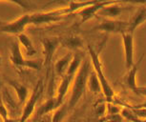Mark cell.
Here are the masks:
<instances>
[{
  "mask_svg": "<svg viewBox=\"0 0 146 122\" xmlns=\"http://www.w3.org/2000/svg\"><path fill=\"white\" fill-rule=\"evenodd\" d=\"M91 71L92 70H91L90 61L88 59H84L80 68L76 74L73 84H72L71 96L68 101V107L70 111L75 109V107L78 105L79 100L83 96L87 87L88 77H89Z\"/></svg>",
  "mask_w": 146,
  "mask_h": 122,
  "instance_id": "6da1fadb",
  "label": "cell"
},
{
  "mask_svg": "<svg viewBox=\"0 0 146 122\" xmlns=\"http://www.w3.org/2000/svg\"><path fill=\"white\" fill-rule=\"evenodd\" d=\"M87 48H88V52H89V54H90L91 63H92V66H93V70L95 71V73L96 74L98 78V80H100V82L101 84L102 93L107 99L114 98V96H115L114 89H113L111 84H110V82L108 81V79H107L106 76L103 73L102 64H101L100 57V52H96L91 44H88Z\"/></svg>",
  "mask_w": 146,
  "mask_h": 122,
  "instance_id": "7a4b0ae2",
  "label": "cell"
},
{
  "mask_svg": "<svg viewBox=\"0 0 146 122\" xmlns=\"http://www.w3.org/2000/svg\"><path fill=\"white\" fill-rule=\"evenodd\" d=\"M66 15H67L66 7H61L59 9L49 11V12L33 13H31V24L38 26L42 24L54 23V22L62 20Z\"/></svg>",
  "mask_w": 146,
  "mask_h": 122,
  "instance_id": "3957f363",
  "label": "cell"
},
{
  "mask_svg": "<svg viewBox=\"0 0 146 122\" xmlns=\"http://www.w3.org/2000/svg\"><path fill=\"white\" fill-rule=\"evenodd\" d=\"M128 21L118 20V19L104 18L98 25L93 28V30H100L106 34H119L127 32Z\"/></svg>",
  "mask_w": 146,
  "mask_h": 122,
  "instance_id": "277c9868",
  "label": "cell"
},
{
  "mask_svg": "<svg viewBox=\"0 0 146 122\" xmlns=\"http://www.w3.org/2000/svg\"><path fill=\"white\" fill-rule=\"evenodd\" d=\"M28 25H31V13H26L15 20L1 26L0 27V32L19 35L23 34L24 30L26 29Z\"/></svg>",
  "mask_w": 146,
  "mask_h": 122,
  "instance_id": "5b68a950",
  "label": "cell"
},
{
  "mask_svg": "<svg viewBox=\"0 0 146 122\" xmlns=\"http://www.w3.org/2000/svg\"><path fill=\"white\" fill-rule=\"evenodd\" d=\"M43 47V55H44V66L48 68L51 65L52 59L57 48L61 45V37H45L40 40Z\"/></svg>",
  "mask_w": 146,
  "mask_h": 122,
  "instance_id": "8992f818",
  "label": "cell"
},
{
  "mask_svg": "<svg viewBox=\"0 0 146 122\" xmlns=\"http://www.w3.org/2000/svg\"><path fill=\"white\" fill-rule=\"evenodd\" d=\"M42 80H39L37 82L36 87L35 88V90L33 91V93L30 96V98L27 100L25 103V106L22 111L21 117L19 118V122H26L28 119L31 117V115L34 113L35 110V105L38 100V98L40 97V95L42 93Z\"/></svg>",
  "mask_w": 146,
  "mask_h": 122,
  "instance_id": "52a82bcc",
  "label": "cell"
},
{
  "mask_svg": "<svg viewBox=\"0 0 146 122\" xmlns=\"http://www.w3.org/2000/svg\"><path fill=\"white\" fill-rule=\"evenodd\" d=\"M122 36L123 49H124V65L128 70L133 67L135 64L134 60V34L124 32Z\"/></svg>",
  "mask_w": 146,
  "mask_h": 122,
  "instance_id": "ba28073f",
  "label": "cell"
},
{
  "mask_svg": "<svg viewBox=\"0 0 146 122\" xmlns=\"http://www.w3.org/2000/svg\"><path fill=\"white\" fill-rule=\"evenodd\" d=\"M115 2L117 1H96L93 5H90V6L85 7L82 10L78 11V13L80 16V24H83L92 19L103 7L115 3Z\"/></svg>",
  "mask_w": 146,
  "mask_h": 122,
  "instance_id": "9c48e42d",
  "label": "cell"
},
{
  "mask_svg": "<svg viewBox=\"0 0 146 122\" xmlns=\"http://www.w3.org/2000/svg\"><path fill=\"white\" fill-rule=\"evenodd\" d=\"M76 76H70V74H65L64 76L61 77V80H60V83L57 87L56 90V103H57V107H60L61 105L64 103V98L66 95H67L69 89H70L71 85L73 84L74 79H75Z\"/></svg>",
  "mask_w": 146,
  "mask_h": 122,
  "instance_id": "30bf717a",
  "label": "cell"
},
{
  "mask_svg": "<svg viewBox=\"0 0 146 122\" xmlns=\"http://www.w3.org/2000/svg\"><path fill=\"white\" fill-rule=\"evenodd\" d=\"M143 58H144V54L141 55L139 57V59L137 60V62H135L133 67L127 71V73L125 74L124 77H123V83L125 84L126 87L129 88L133 91H136L137 87H139L137 84V74L139 70L140 64H141V61Z\"/></svg>",
  "mask_w": 146,
  "mask_h": 122,
  "instance_id": "8fae6325",
  "label": "cell"
},
{
  "mask_svg": "<svg viewBox=\"0 0 146 122\" xmlns=\"http://www.w3.org/2000/svg\"><path fill=\"white\" fill-rule=\"evenodd\" d=\"M146 21V5H142L137 9L128 20L127 32L134 34L135 30Z\"/></svg>",
  "mask_w": 146,
  "mask_h": 122,
  "instance_id": "7c38bea8",
  "label": "cell"
},
{
  "mask_svg": "<svg viewBox=\"0 0 146 122\" xmlns=\"http://www.w3.org/2000/svg\"><path fill=\"white\" fill-rule=\"evenodd\" d=\"M117 1L111 5H107V6L103 7L102 9H100V11L98 13L107 19H117L118 16L122 15L123 12L131 9V8L128 7L119 6V5H117Z\"/></svg>",
  "mask_w": 146,
  "mask_h": 122,
  "instance_id": "4fadbf2b",
  "label": "cell"
},
{
  "mask_svg": "<svg viewBox=\"0 0 146 122\" xmlns=\"http://www.w3.org/2000/svg\"><path fill=\"white\" fill-rule=\"evenodd\" d=\"M10 60L13 65L16 67H23L25 66L26 59L23 57L20 44H19L17 38L15 40L12 41L10 46Z\"/></svg>",
  "mask_w": 146,
  "mask_h": 122,
  "instance_id": "5bb4252c",
  "label": "cell"
},
{
  "mask_svg": "<svg viewBox=\"0 0 146 122\" xmlns=\"http://www.w3.org/2000/svg\"><path fill=\"white\" fill-rule=\"evenodd\" d=\"M84 40L79 35H69V36L61 38V46L63 48L68 49L69 51L78 52L79 49L83 47Z\"/></svg>",
  "mask_w": 146,
  "mask_h": 122,
  "instance_id": "9a60e30c",
  "label": "cell"
},
{
  "mask_svg": "<svg viewBox=\"0 0 146 122\" xmlns=\"http://www.w3.org/2000/svg\"><path fill=\"white\" fill-rule=\"evenodd\" d=\"M73 52H69L68 54H66L65 55H63L62 57L58 58L56 63H54V72L57 76L63 77L65 76L66 72H67L68 68H69V65H70L72 59H73Z\"/></svg>",
  "mask_w": 146,
  "mask_h": 122,
  "instance_id": "2e32d148",
  "label": "cell"
},
{
  "mask_svg": "<svg viewBox=\"0 0 146 122\" xmlns=\"http://www.w3.org/2000/svg\"><path fill=\"white\" fill-rule=\"evenodd\" d=\"M57 103H56V96H51L49 99L44 102V103L39 106V108L37 109L36 111V118H40L44 116L45 115L49 113H52V112H54L56 109H57Z\"/></svg>",
  "mask_w": 146,
  "mask_h": 122,
  "instance_id": "e0dca14e",
  "label": "cell"
},
{
  "mask_svg": "<svg viewBox=\"0 0 146 122\" xmlns=\"http://www.w3.org/2000/svg\"><path fill=\"white\" fill-rule=\"evenodd\" d=\"M9 84L12 86V88L15 90L16 96H17L19 104H23L26 103L28 100V96H29V90L25 85L20 84V83L16 82V81H12L10 80Z\"/></svg>",
  "mask_w": 146,
  "mask_h": 122,
  "instance_id": "ac0fdd59",
  "label": "cell"
},
{
  "mask_svg": "<svg viewBox=\"0 0 146 122\" xmlns=\"http://www.w3.org/2000/svg\"><path fill=\"white\" fill-rule=\"evenodd\" d=\"M17 40L19 44L25 49L26 54L28 56H34V55L36 54V50H35L34 44H33V41L29 35H27L23 32V34L17 35Z\"/></svg>",
  "mask_w": 146,
  "mask_h": 122,
  "instance_id": "d6986e66",
  "label": "cell"
},
{
  "mask_svg": "<svg viewBox=\"0 0 146 122\" xmlns=\"http://www.w3.org/2000/svg\"><path fill=\"white\" fill-rule=\"evenodd\" d=\"M83 58H84V54H82V52L79 51L76 52L65 74L76 76V73H78V71L79 70V68H80L82 62H83Z\"/></svg>",
  "mask_w": 146,
  "mask_h": 122,
  "instance_id": "ffe728a7",
  "label": "cell"
},
{
  "mask_svg": "<svg viewBox=\"0 0 146 122\" xmlns=\"http://www.w3.org/2000/svg\"><path fill=\"white\" fill-rule=\"evenodd\" d=\"M11 3L18 5L26 12H31L32 10L38 9V8L45 7L46 5L52 4V2L47 1H11Z\"/></svg>",
  "mask_w": 146,
  "mask_h": 122,
  "instance_id": "44dd1931",
  "label": "cell"
},
{
  "mask_svg": "<svg viewBox=\"0 0 146 122\" xmlns=\"http://www.w3.org/2000/svg\"><path fill=\"white\" fill-rule=\"evenodd\" d=\"M87 87L90 90V91H92L95 95H98V93H102V88H101V84L100 82V80L98 78V76L95 73V71L92 70L88 77V81H87Z\"/></svg>",
  "mask_w": 146,
  "mask_h": 122,
  "instance_id": "7402d4cb",
  "label": "cell"
},
{
  "mask_svg": "<svg viewBox=\"0 0 146 122\" xmlns=\"http://www.w3.org/2000/svg\"><path fill=\"white\" fill-rule=\"evenodd\" d=\"M95 2L96 1H70L68 7H66V13H67V15L76 12L78 13V11L82 10L83 8L93 5Z\"/></svg>",
  "mask_w": 146,
  "mask_h": 122,
  "instance_id": "603a6c76",
  "label": "cell"
},
{
  "mask_svg": "<svg viewBox=\"0 0 146 122\" xmlns=\"http://www.w3.org/2000/svg\"><path fill=\"white\" fill-rule=\"evenodd\" d=\"M69 107H68V103H63L61 106L54 112V115H53V119H52V122H61L63 119L65 118V116L67 115V113L69 112Z\"/></svg>",
  "mask_w": 146,
  "mask_h": 122,
  "instance_id": "cb8c5ba5",
  "label": "cell"
},
{
  "mask_svg": "<svg viewBox=\"0 0 146 122\" xmlns=\"http://www.w3.org/2000/svg\"><path fill=\"white\" fill-rule=\"evenodd\" d=\"M120 115L123 118H124V120H127L129 122H145L137 117V116L135 115V113L133 112V110H132L129 106L122 107Z\"/></svg>",
  "mask_w": 146,
  "mask_h": 122,
  "instance_id": "d4e9b609",
  "label": "cell"
},
{
  "mask_svg": "<svg viewBox=\"0 0 146 122\" xmlns=\"http://www.w3.org/2000/svg\"><path fill=\"white\" fill-rule=\"evenodd\" d=\"M44 66V60L41 59H31V60H27L25 62V66L24 68H28L32 69V70L35 71H40L41 68Z\"/></svg>",
  "mask_w": 146,
  "mask_h": 122,
  "instance_id": "484cf974",
  "label": "cell"
},
{
  "mask_svg": "<svg viewBox=\"0 0 146 122\" xmlns=\"http://www.w3.org/2000/svg\"><path fill=\"white\" fill-rule=\"evenodd\" d=\"M119 106L115 105L112 102H107L106 103V115H119L121 112Z\"/></svg>",
  "mask_w": 146,
  "mask_h": 122,
  "instance_id": "4316f807",
  "label": "cell"
},
{
  "mask_svg": "<svg viewBox=\"0 0 146 122\" xmlns=\"http://www.w3.org/2000/svg\"><path fill=\"white\" fill-rule=\"evenodd\" d=\"M94 112L96 115L98 117H104L106 115V103L105 102H98V104L95 105Z\"/></svg>",
  "mask_w": 146,
  "mask_h": 122,
  "instance_id": "83f0119b",
  "label": "cell"
},
{
  "mask_svg": "<svg viewBox=\"0 0 146 122\" xmlns=\"http://www.w3.org/2000/svg\"><path fill=\"white\" fill-rule=\"evenodd\" d=\"M129 107L133 110V112L137 117L146 122V108H135L133 106H129Z\"/></svg>",
  "mask_w": 146,
  "mask_h": 122,
  "instance_id": "f1b7e54d",
  "label": "cell"
},
{
  "mask_svg": "<svg viewBox=\"0 0 146 122\" xmlns=\"http://www.w3.org/2000/svg\"><path fill=\"white\" fill-rule=\"evenodd\" d=\"M101 122H124V118L121 115H105L103 117V121Z\"/></svg>",
  "mask_w": 146,
  "mask_h": 122,
  "instance_id": "f546056e",
  "label": "cell"
},
{
  "mask_svg": "<svg viewBox=\"0 0 146 122\" xmlns=\"http://www.w3.org/2000/svg\"><path fill=\"white\" fill-rule=\"evenodd\" d=\"M0 117L2 118V120L5 118H7V117H9V115H8L7 108L1 100H0Z\"/></svg>",
  "mask_w": 146,
  "mask_h": 122,
  "instance_id": "4dcf8cb0",
  "label": "cell"
},
{
  "mask_svg": "<svg viewBox=\"0 0 146 122\" xmlns=\"http://www.w3.org/2000/svg\"><path fill=\"white\" fill-rule=\"evenodd\" d=\"M135 93H137V95H141V96H145L146 97V86H144V87H137V89L136 90Z\"/></svg>",
  "mask_w": 146,
  "mask_h": 122,
  "instance_id": "1f68e13d",
  "label": "cell"
},
{
  "mask_svg": "<svg viewBox=\"0 0 146 122\" xmlns=\"http://www.w3.org/2000/svg\"><path fill=\"white\" fill-rule=\"evenodd\" d=\"M68 122H82V120L78 115H72L70 116V118L68 119Z\"/></svg>",
  "mask_w": 146,
  "mask_h": 122,
  "instance_id": "d6a6232c",
  "label": "cell"
},
{
  "mask_svg": "<svg viewBox=\"0 0 146 122\" xmlns=\"http://www.w3.org/2000/svg\"><path fill=\"white\" fill-rule=\"evenodd\" d=\"M3 122H19V119H13V118L7 117L3 119Z\"/></svg>",
  "mask_w": 146,
  "mask_h": 122,
  "instance_id": "836d02e7",
  "label": "cell"
},
{
  "mask_svg": "<svg viewBox=\"0 0 146 122\" xmlns=\"http://www.w3.org/2000/svg\"><path fill=\"white\" fill-rule=\"evenodd\" d=\"M135 108H146V100L144 102H142V103L140 104H137V105H135V106H133Z\"/></svg>",
  "mask_w": 146,
  "mask_h": 122,
  "instance_id": "e575fe53",
  "label": "cell"
},
{
  "mask_svg": "<svg viewBox=\"0 0 146 122\" xmlns=\"http://www.w3.org/2000/svg\"><path fill=\"white\" fill-rule=\"evenodd\" d=\"M5 24H6V23H5V22H4V21L0 20V27H1V26H3V25H5Z\"/></svg>",
  "mask_w": 146,
  "mask_h": 122,
  "instance_id": "d590c367",
  "label": "cell"
},
{
  "mask_svg": "<svg viewBox=\"0 0 146 122\" xmlns=\"http://www.w3.org/2000/svg\"><path fill=\"white\" fill-rule=\"evenodd\" d=\"M1 63H2V57L0 56V65H1Z\"/></svg>",
  "mask_w": 146,
  "mask_h": 122,
  "instance_id": "8d00e7d4",
  "label": "cell"
},
{
  "mask_svg": "<svg viewBox=\"0 0 146 122\" xmlns=\"http://www.w3.org/2000/svg\"><path fill=\"white\" fill-rule=\"evenodd\" d=\"M0 88H1V80H0Z\"/></svg>",
  "mask_w": 146,
  "mask_h": 122,
  "instance_id": "74e56055",
  "label": "cell"
}]
</instances>
